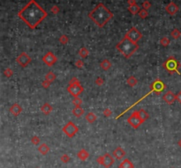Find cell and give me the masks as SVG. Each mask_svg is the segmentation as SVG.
I'll return each mask as SVG.
<instances>
[{"label":"cell","instance_id":"cell-26","mask_svg":"<svg viewBox=\"0 0 181 168\" xmlns=\"http://www.w3.org/2000/svg\"><path fill=\"white\" fill-rule=\"evenodd\" d=\"M79 56H81V58H86V57H88V55H89V51H88V49H87V48L82 47L81 49H79Z\"/></svg>","mask_w":181,"mask_h":168},{"label":"cell","instance_id":"cell-4","mask_svg":"<svg viewBox=\"0 0 181 168\" xmlns=\"http://www.w3.org/2000/svg\"><path fill=\"white\" fill-rule=\"evenodd\" d=\"M150 88H151V90L149 91L148 93H147L146 95H144L143 97L141 98V99H140V100H138V101L135 102L134 104H132V105L131 106V107H128V108H127V109H125V111L122 113V114H120L119 115H118L117 117H116V119H119V117L123 116V115H124V114H125V113H126L127 111H129L130 109H132V107H134L135 105H137V104H138V103H140V102L141 101V100H143L146 99V98L148 97V95L152 94V93H156V94L159 95L162 92H163V91H164V89L166 88V85H165V84L163 82V81H161V80H160V79H156V81H154L153 84H152V85H150Z\"/></svg>","mask_w":181,"mask_h":168},{"label":"cell","instance_id":"cell-32","mask_svg":"<svg viewBox=\"0 0 181 168\" xmlns=\"http://www.w3.org/2000/svg\"><path fill=\"white\" fill-rule=\"evenodd\" d=\"M160 43L162 46L163 47H167L169 44H170V40L168 39L167 37H163L162 39L160 40Z\"/></svg>","mask_w":181,"mask_h":168},{"label":"cell","instance_id":"cell-15","mask_svg":"<svg viewBox=\"0 0 181 168\" xmlns=\"http://www.w3.org/2000/svg\"><path fill=\"white\" fill-rule=\"evenodd\" d=\"M21 112H22V107L18 103H14L10 107V113L13 116H18Z\"/></svg>","mask_w":181,"mask_h":168},{"label":"cell","instance_id":"cell-13","mask_svg":"<svg viewBox=\"0 0 181 168\" xmlns=\"http://www.w3.org/2000/svg\"><path fill=\"white\" fill-rule=\"evenodd\" d=\"M165 11H167L168 14L173 16L178 11V6L174 3V2H171V3H169L167 5H166Z\"/></svg>","mask_w":181,"mask_h":168},{"label":"cell","instance_id":"cell-35","mask_svg":"<svg viewBox=\"0 0 181 168\" xmlns=\"http://www.w3.org/2000/svg\"><path fill=\"white\" fill-rule=\"evenodd\" d=\"M150 7H151V3L148 1V0H146V1H144L143 4H142V8L145 9V10H148Z\"/></svg>","mask_w":181,"mask_h":168},{"label":"cell","instance_id":"cell-29","mask_svg":"<svg viewBox=\"0 0 181 168\" xmlns=\"http://www.w3.org/2000/svg\"><path fill=\"white\" fill-rule=\"evenodd\" d=\"M171 37H172L173 39H178V38L180 37V35H181V33H180L179 30L177 29V28H174V29L171 31Z\"/></svg>","mask_w":181,"mask_h":168},{"label":"cell","instance_id":"cell-36","mask_svg":"<svg viewBox=\"0 0 181 168\" xmlns=\"http://www.w3.org/2000/svg\"><path fill=\"white\" fill-rule=\"evenodd\" d=\"M103 83H104V80L101 78V77H98L97 78L95 79V85H98V86H101L103 85Z\"/></svg>","mask_w":181,"mask_h":168},{"label":"cell","instance_id":"cell-38","mask_svg":"<svg viewBox=\"0 0 181 168\" xmlns=\"http://www.w3.org/2000/svg\"><path fill=\"white\" fill-rule=\"evenodd\" d=\"M112 114V112H111V110L110 109H109V108H106L103 110V115L106 116V117H110V115Z\"/></svg>","mask_w":181,"mask_h":168},{"label":"cell","instance_id":"cell-6","mask_svg":"<svg viewBox=\"0 0 181 168\" xmlns=\"http://www.w3.org/2000/svg\"><path fill=\"white\" fill-rule=\"evenodd\" d=\"M62 131L64 132L68 137H73L79 131V129L72 121H68L67 123L63 127Z\"/></svg>","mask_w":181,"mask_h":168},{"label":"cell","instance_id":"cell-9","mask_svg":"<svg viewBox=\"0 0 181 168\" xmlns=\"http://www.w3.org/2000/svg\"><path fill=\"white\" fill-rule=\"evenodd\" d=\"M67 91L72 96L75 97H79V95L82 93L84 91L83 86L81 84H77V85H69V86L67 87Z\"/></svg>","mask_w":181,"mask_h":168},{"label":"cell","instance_id":"cell-31","mask_svg":"<svg viewBox=\"0 0 181 168\" xmlns=\"http://www.w3.org/2000/svg\"><path fill=\"white\" fill-rule=\"evenodd\" d=\"M69 42V38L67 37V35L66 34H62L59 38V42L61 44H67V42Z\"/></svg>","mask_w":181,"mask_h":168},{"label":"cell","instance_id":"cell-16","mask_svg":"<svg viewBox=\"0 0 181 168\" xmlns=\"http://www.w3.org/2000/svg\"><path fill=\"white\" fill-rule=\"evenodd\" d=\"M41 111L47 115V114H50V113L53 111V107H52V106H50L49 104V103H44V104L42 106V107H41Z\"/></svg>","mask_w":181,"mask_h":168},{"label":"cell","instance_id":"cell-39","mask_svg":"<svg viewBox=\"0 0 181 168\" xmlns=\"http://www.w3.org/2000/svg\"><path fill=\"white\" fill-rule=\"evenodd\" d=\"M77 84H81L77 78H72L69 82V85H77Z\"/></svg>","mask_w":181,"mask_h":168},{"label":"cell","instance_id":"cell-46","mask_svg":"<svg viewBox=\"0 0 181 168\" xmlns=\"http://www.w3.org/2000/svg\"><path fill=\"white\" fill-rule=\"evenodd\" d=\"M179 144L181 145V140H180V142H179Z\"/></svg>","mask_w":181,"mask_h":168},{"label":"cell","instance_id":"cell-23","mask_svg":"<svg viewBox=\"0 0 181 168\" xmlns=\"http://www.w3.org/2000/svg\"><path fill=\"white\" fill-rule=\"evenodd\" d=\"M126 84L129 86H131V87H134V86L136 85L137 84H138V80H137V78H135V77L131 76V77H129V78H127Z\"/></svg>","mask_w":181,"mask_h":168},{"label":"cell","instance_id":"cell-41","mask_svg":"<svg viewBox=\"0 0 181 168\" xmlns=\"http://www.w3.org/2000/svg\"><path fill=\"white\" fill-rule=\"evenodd\" d=\"M50 85V82H49V81H47V80L43 81L42 83V86L43 88H49Z\"/></svg>","mask_w":181,"mask_h":168},{"label":"cell","instance_id":"cell-37","mask_svg":"<svg viewBox=\"0 0 181 168\" xmlns=\"http://www.w3.org/2000/svg\"><path fill=\"white\" fill-rule=\"evenodd\" d=\"M83 65H84V63H83L82 60H77V61L75 62V66L77 67V68L81 69V68H82Z\"/></svg>","mask_w":181,"mask_h":168},{"label":"cell","instance_id":"cell-34","mask_svg":"<svg viewBox=\"0 0 181 168\" xmlns=\"http://www.w3.org/2000/svg\"><path fill=\"white\" fill-rule=\"evenodd\" d=\"M13 71H12V69L10 68H7L4 69V75L6 77V78H11L12 76H13Z\"/></svg>","mask_w":181,"mask_h":168},{"label":"cell","instance_id":"cell-30","mask_svg":"<svg viewBox=\"0 0 181 168\" xmlns=\"http://www.w3.org/2000/svg\"><path fill=\"white\" fill-rule=\"evenodd\" d=\"M139 17L140 18H141V19H146L147 17L148 16V10H145V9H141L139 11Z\"/></svg>","mask_w":181,"mask_h":168},{"label":"cell","instance_id":"cell-43","mask_svg":"<svg viewBox=\"0 0 181 168\" xmlns=\"http://www.w3.org/2000/svg\"><path fill=\"white\" fill-rule=\"evenodd\" d=\"M61 160L64 163H67L68 162V160H69V158H68V156H67L66 154H65V155H63L62 156V158H61Z\"/></svg>","mask_w":181,"mask_h":168},{"label":"cell","instance_id":"cell-42","mask_svg":"<svg viewBox=\"0 0 181 168\" xmlns=\"http://www.w3.org/2000/svg\"><path fill=\"white\" fill-rule=\"evenodd\" d=\"M32 143H34V144H38V143H40V139L38 136H34V137L32 138Z\"/></svg>","mask_w":181,"mask_h":168},{"label":"cell","instance_id":"cell-18","mask_svg":"<svg viewBox=\"0 0 181 168\" xmlns=\"http://www.w3.org/2000/svg\"><path fill=\"white\" fill-rule=\"evenodd\" d=\"M113 155H114L115 158H118V159H121L122 158H124L125 153V150H123L121 147H118L114 152H113Z\"/></svg>","mask_w":181,"mask_h":168},{"label":"cell","instance_id":"cell-22","mask_svg":"<svg viewBox=\"0 0 181 168\" xmlns=\"http://www.w3.org/2000/svg\"><path fill=\"white\" fill-rule=\"evenodd\" d=\"M119 168H134V165L130 161L129 159L125 158L123 162H121V164L119 165Z\"/></svg>","mask_w":181,"mask_h":168},{"label":"cell","instance_id":"cell-12","mask_svg":"<svg viewBox=\"0 0 181 168\" xmlns=\"http://www.w3.org/2000/svg\"><path fill=\"white\" fill-rule=\"evenodd\" d=\"M16 61H17V63H19V65L25 68V67H26L31 63V57L28 56L26 53L23 52L17 57Z\"/></svg>","mask_w":181,"mask_h":168},{"label":"cell","instance_id":"cell-20","mask_svg":"<svg viewBox=\"0 0 181 168\" xmlns=\"http://www.w3.org/2000/svg\"><path fill=\"white\" fill-rule=\"evenodd\" d=\"M138 114H139V116L141 117V119L143 121H147V120L149 118L148 113L147 112L146 110H144V109H140V110H138Z\"/></svg>","mask_w":181,"mask_h":168},{"label":"cell","instance_id":"cell-44","mask_svg":"<svg viewBox=\"0 0 181 168\" xmlns=\"http://www.w3.org/2000/svg\"><path fill=\"white\" fill-rule=\"evenodd\" d=\"M127 4H129V6L134 5V4H136V1H135V0H127Z\"/></svg>","mask_w":181,"mask_h":168},{"label":"cell","instance_id":"cell-8","mask_svg":"<svg viewBox=\"0 0 181 168\" xmlns=\"http://www.w3.org/2000/svg\"><path fill=\"white\" fill-rule=\"evenodd\" d=\"M125 36L128 38L129 40H131L132 42H137L142 38V33L136 27H132L128 32L125 33Z\"/></svg>","mask_w":181,"mask_h":168},{"label":"cell","instance_id":"cell-25","mask_svg":"<svg viewBox=\"0 0 181 168\" xmlns=\"http://www.w3.org/2000/svg\"><path fill=\"white\" fill-rule=\"evenodd\" d=\"M140 10H141V8H140V6L138 4H134V5H131L128 7V11L132 14V15H135V14L139 13Z\"/></svg>","mask_w":181,"mask_h":168},{"label":"cell","instance_id":"cell-45","mask_svg":"<svg viewBox=\"0 0 181 168\" xmlns=\"http://www.w3.org/2000/svg\"><path fill=\"white\" fill-rule=\"evenodd\" d=\"M176 96H177V100L181 104V91Z\"/></svg>","mask_w":181,"mask_h":168},{"label":"cell","instance_id":"cell-5","mask_svg":"<svg viewBox=\"0 0 181 168\" xmlns=\"http://www.w3.org/2000/svg\"><path fill=\"white\" fill-rule=\"evenodd\" d=\"M163 66L167 69L169 72H171V73L178 72V74H180L179 72H178L179 63H178L174 57H171V58H169L164 63H163Z\"/></svg>","mask_w":181,"mask_h":168},{"label":"cell","instance_id":"cell-27","mask_svg":"<svg viewBox=\"0 0 181 168\" xmlns=\"http://www.w3.org/2000/svg\"><path fill=\"white\" fill-rule=\"evenodd\" d=\"M38 150H39V152L42 153V155H45L46 153H48V152L50 150V148L48 147L47 144H45V143H42V144H41L39 146V148H38Z\"/></svg>","mask_w":181,"mask_h":168},{"label":"cell","instance_id":"cell-1","mask_svg":"<svg viewBox=\"0 0 181 168\" xmlns=\"http://www.w3.org/2000/svg\"><path fill=\"white\" fill-rule=\"evenodd\" d=\"M18 16L31 29H35L47 18V11L38 4L35 0H30L21 10Z\"/></svg>","mask_w":181,"mask_h":168},{"label":"cell","instance_id":"cell-28","mask_svg":"<svg viewBox=\"0 0 181 168\" xmlns=\"http://www.w3.org/2000/svg\"><path fill=\"white\" fill-rule=\"evenodd\" d=\"M55 78H56V75H55L52 71H50V72H48L46 75H45V80L49 81L50 83H51L52 81H54Z\"/></svg>","mask_w":181,"mask_h":168},{"label":"cell","instance_id":"cell-3","mask_svg":"<svg viewBox=\"0 0 181 168\" xmlns=\"http://www.w3.org/2000/svg\"><path fill=\"white\" fill-rule=\"evenodd\" d=\"M116 48H117L118 51L121 53L125 58H129L137 51V49H139V46L137 42H132L131 40H129L128 38L125 36L118 43Z\"/></svg>","mask_w":181,"mask_h":168},{"label":"cell","instance_id":"cell-7","mask_svg":"<svg viewBox=\"0 0 181 168\" xmlns=\"http://www.w3.org/2000/svg\"><path fill=\"white\" fill-rule=\"evenodd\" d=\"M127 121H128V123L131 125L134 129H138L140 126L141 125L142 123H143V121L141 119V117L139 116V114H138V110L137 111H134L132 112V114H131V116L129 117L128 119H127Z\"/></svg>","mask_w":181,"mask_h":168},{"label":"cell","instance_id":"cell-21","mask_svg":"<svg viewBox=\"0 0 181 168\" xmlns=\"http://www.w3.org/2000/svg\"><path fill=\"white\" fill-rule=\"evenodd\" d=\"M77 157H78L79 159H81V160H86L87 158L89 157V154H88V152H87L86 150H84V149H83V150H81L78 152Z\"/></svg>","mask_w":181,"mask_h":168},{"label":"cell","instance_id":"cell-24","mask_svg":"<svg viewBox=\"0 0 181 168\" xmlns=\"http://www.w3.org/2000/svg\"><path fill=\"white\" fill-rule=\"evenodd\" d=\"M86 120L88 121V122H89V123H94V122L96 121V115L94 113L89 112L86 115Z\"/></svg>","mask_w":181,"mask_h":168},{"label":"cell","instance_id":"cell-17","mask_svg":"<svg viewBox=\"0 0 181 168\" xmlns=\"http://www.w3.org/2000/svg\"><path fill=\"white\" fill-rule=\"evenodd\" d=\"M72 114L75 117L79 118V117H81L84 114V109L81 106H77V107H74V108L72 109Z\"/></svg>","mask_w":181,"mask_h":168},{"label":"cell","instance_id":"cell-11","mask_svg":"<svg viewBox=\"0 0 181 168\" xmlns=\"http://www.w3.org/2000/svg\"><path fill=\"white\" fill-rule=\"evenodd\" d=\"M57 56L50 51L47 52L46 54L42 56V62L49 67H51L54 65V64L57 63Z\"/></svg>","mask_w":181,"mask_h":168},{"label":"cell","instance_id":"cell-40","mask_svg":"<svg viewBox=\"0 0 181 168\" xmlns=\"http://www.w3.org/2000/svg\"><path fill=\"white\" fill-rule=\"evenodd\" d=\"M59 7L58 6H57V5H54L51 8V13H54V14H57L59 13Z\"/></svg>","mask_w":181,"mask_h":168},{"label":"cell","instance_id":"cell-14","mask_svg":"<svg viewBox=\"0 0 181 168\" xmlns=\"http://www.w3.org/2000/svg\"><path fill=\"white\" fill-rule=\"evenodd\" d=\"M163 99L166 103H167V104L171 105V104L174 103L176 100H177V96L171 92V91H169V92H167L164 95H163Z\"/></svg>","mask_w":181,"mask_h":168},{"label":"cell","instance_id":"cell-2","mask_svg":"<svg viewBox=\"0 0 181 168\" xmlns=\"http://www.w3.org/2000/svg\"><path fill=\"white\" fill-rule=\"evenodd\" d=\"M88 18L99 27H103L113 18V13L104 4L100 3L88 13Z\"/></svg>","mask_w":181,"mask_h":168},{"label":"cell","instance_id":"cell-10","mask_svg":"<svg viewBox=\"0 0 181 168\" xmlns=\"http://www.w3.org/2000/svg\"><path fill=\"white\" fill-rule=\"evenodd\" d=\"M97 162L99 163V164L103 165V166H105L106 168H109L113 165V163H114V159H113V158L109 154V153H106L104 156L97 158Z\"/></svg>","mask_w":181,"mask_h":168},{"label":"cell","instance_id":"cell-19","mask_svg":"<svg viewBox=\"0 0 181 168\" xmlns=\"http://www.w3.org/2000/svg\"><path fill=\"white\" fill-rule=\"evenodd\" d=\"M100 66H101V68L103 69H104V71H108V69H110V67H111V63H110L108 59H104L101 62Z\"/></svg>","mask_w":181,"mask_h":168},{"label":"cell","instance_id":"cell-33","mask_svg":"<svg viewBox=\"0 0 181 168\" xmlns=\"http://www.w3.org/2000/svg\"><path fill=\"white\" fill-rule=\"evenodd\" d=\"M82 100L81 99V98L79 97H75L73 99V100H72V104H73L75 107H77V106H81V104H82Z\"/></svg>","mask_w":181,"mask_h":168}]
</instances>
